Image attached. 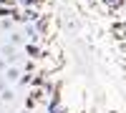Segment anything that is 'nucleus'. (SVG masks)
Wrapping results in <instances>:
<instances>
[{
  "label": "nucleus",
  "mask_w": 126,
  "mask_h": 113,
  "mask_svg": "<svg viewBox=\"0 0 126 113\" xmlns=\"http://www.w3.org/2000/svg\"><path fill=\"white\" fill-rule=\"evenodd\" d=\"M20 75H23V73H20L18 65H5V70H3V78L8 80V83H18Z\"/></svg>",
  "instance_id": "f257e3e1"
},
{
  "label": "nucleus",
  "mask_w": 126,
  "mask_h": 113,
  "mask_svg": "<svg viewBox=\"0 0 126 113\" xmlns=\"http://www.w3.org/2000/svg\"><path fill=\"white\" fill-rule=\"evenodd\" d=\"M0 55H3L8 63L10 60H15V45L13 43H5V45H0Z\"/></svg>",
  "instance_id": "f03ea898"
},
{
  "label": "nucleus",
  "mask_w": 126,
  "mask_h": 113,
  "mask_svg": "<svg viewBox=\"0 0 126 113\" xmlns=\"http://www.w3.org/2000/svg\"><path fill=\"white\" fill-rule=\"evenodd\" d=\"M13 98H15V93H13V90H10L8 86H5L3 90H0V103H10Z\"/></svg>",
  "instance_id": "7ed1b4c3"
},
{
  "label": "nucleus",
  "mask_w": 126,
  "mask_h": 113,
  "mask_svg": "<svg viewBox=\"0 0 126 113\" xmlns=\"http://www.w3.org/2000/svg\"><path fill=\"white\" fill-rule=\"evenodd\" d=\"M25 53H28L30 58H40V50H38L35 43H25Z\"/></svg>",
  "instance_id": "20e7f679"
},
{
  "label": "nucleus",
  "mask_w": 126,
  "mask_h": 113,
  "mask_svg": "<svg viewBox=\"0 0 126 113\" xmlns=\"http://www.w3.org/2000/svg\"><path fill=\"white\" fill-rule=\"evenodd\" d=\"M23 33H25V38H30V40H35V38H38V33H35V25H28V23H25Z\"/></svg>",
  "instance_id": "39448f33"
},
{
  "label": "nucleus",
  "mask_w": 126,
  "mask_h": 113,
  "mask_svg": "<svg viewBox=\"0 0 126 113\" xmlns=\"http://www.w3.org/2000/svg\"><path fill=\"white\" fill-rule=\"evenodd\" d=\"M10 43H13L15 48H18L20 43H23V38H20V33H10Z\"/></svg>",
  "instance_id": "423d86ee"
},
{
  "label": "nucleus",
  "mask_w": 126,
  "mask_h": 113,
  "mask_svg": "<svg viewBox=\"0 0 126 113\" xmlns=\"http://www.w3.org/2000/svg\"><path fill=\"white\" fill-rule=\"evenodd\" d=\"M13 28V20H0V30H10Z\"/></svg>",
  "instance_id": "0eeeda50"
},
{
  "label": "nucleus",
  "mask_w": 126,
  "mask_h": 113,
  "mask_svg": "<svg viewBox=\"0 0 126 113\" xmlns=\"http://www.w3.org/2000/svg\"><path fill=\"white\" fill-rule=\"evenodd\" d=\"M28 83H30V75H25V78H23V75H20V78H18V86H20V88H25Z\"/></svg>",
  "instance_id": "6e6552de"
},
{
  "label": "nucleus",
  "mask_w": 126,
  "mask_h": 113,
  "mask_svg": "<svg viewBox=\"0 0 126 113\" xmlns=\"http://www.w3.org/2000/svg\"><path fill=\"white\" fill-rule=\"evenodd\" d=\"M5 65H8V60H5L3 55H0V73H3V70H5Z\"/></svg>",
  "instance_id": "1a4fd4ad"
},
{
  "label": "nucleus",
  "mask_w": 126,
  "mask_h": 113,
  "mask_svg": "<svg viewBox=\"0 0 126 113\" xmlns=\"http://www.w3.org/2000/svg\"><path fill=\"white\" fill-rule=\"evenodd\" d=\"M5 86H8V80H5V78H3V73H0V90H3V88H5Z\"/></svg>",
  "instance_id": "9d476101"
},
{
  "label": "nucleus",
  "mask_w": 126,
  "mask_h": 113,
  "mask_svg": "<svg viewBox=\"0 0 126 113\" xmlns=\"http://www.w3.org/2000/svg\"><path fill=\"white\" fill-rule=\"evenodd\" d=\"M50 113H68V111H63V108H61V111H56V108H50Z\"/></svg>",
  "instance_id": "9b49d317"
},
{
  "label": "nucleus",
  "mask_w": 126,
  "mask_h": 113,
  "mask_svg": "<svg viewBox=\"0 0 126 113\" xmlns=\"http://www.w3.org/2000/svg\"><path fill=\"white\" fill-rule=\"evenodd\" d=\"M20 113H30V108H25V111H20Z\"/></svg>",
  "instance_id": "f8f14e48"
},
{
  "label": "nucleus",
  "mask_w": 126,
  "mask_h": 113,
  "mask_svg": "<svg viewBox=\"0 0 126 113\" xmlns=\"http://www.w3.org/2000/svg\"><path fill=\"white\" fill-rule=\"evenodd\" d=\"M0 113H3V108H0Z\"/></svg>",
  "instance_id": "ddd939ff"
},
{
  "label": "nucleus",
  "mask_w": 126,
  "mask_h": 113,
  "mask_svg": "<svg viewBox=\"0 0 126 113\" xmlns=\"http://www.w3.org/2000/svg\"><path fill=\"white\" fill-rule=\"evenodd\" d=\"M124 3H126V0H124Z\"/></svg>",
  "instance_id": "4468645a"
}]
</instances>
